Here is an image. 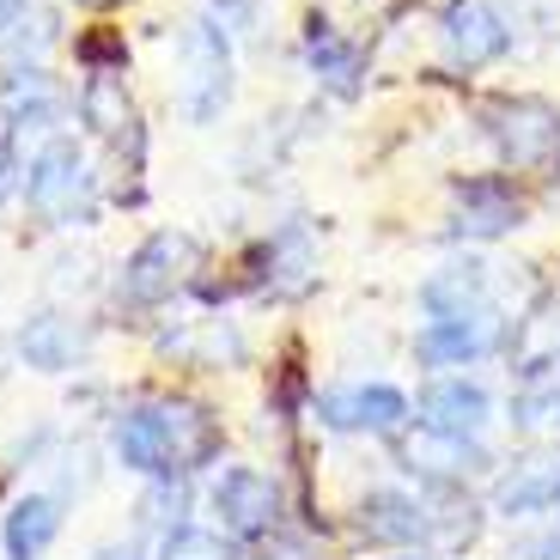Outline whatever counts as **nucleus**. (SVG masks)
<instances>
[{
    "label": "nucleus",
    "mask_w": 560,
    "mask_h": 560,
    "mask_svg": "<svg viewBox=\"0 0 560 560\" xmlns=\"http://www.w3.org/2000/svg\"><path fill=\"white\" fill-rule=\"evenodd\" d=\"M196 268H201L196 232H183V225H159V232H147V238H140L122 262H116L110 299H116V311H128V317L165 311L171 299L196 280Z\"/></svg>",
    "instance_id": "nucleus-3"
},
{
    "label": "nucleus",
    "mask_w": 560,
    "mask_h": 560,
    "mask_svg": "<svg viewBox=\"0 0 560 560\" xmlns=\"http://www.w3.org/2000/svg\"><path fill=\"white\" fill-rule=\"evenodd\" d=\"M104 451L135 481H189L220 463L225 427L201 396H140V402H122L110 415Z\"/></svg>",
    "instance_id": "nucleus-1"
},
{
    "label": "nucleus",
    "mask_w": 560,
    "mask_h": 560,
    "mask_svg": "<svg viewBox=\"0 0 560 560\" xmlns=\"http://www.w3.org/2000/svg\"><path fill=\"white\" fill-rule=\"evenodd\" d=\"M488 505L500 518H536L560 505V445L524 451V457L500 463L488 481Z\"/></svg>",
    "instance_id": "nucleus-12"
},
{
    "label": "nucleus",
    "mask_w": 560,
    "mask_h": 560,
    "mask_svg": "<svg viewBox=\"0 0 560 560\" xmlns=\"http://www.w3.org/2000/svg\"><path fill=\"white\" fill-rule=\"evenodd\" d=\"M439 43H445L451 68H493L512 49V25H505V13L488 7V0H451L445 25H439Z\"/></svg>",
    "instance_id": "nucleus-13"
},
{
    "label": "nucleus",
    "mask_w": 560,
    "mask_h": 560,
    "mask_svg": "<svg viewBox=\"0 0 560 560\" xmlns=\"http://www.w3.org/2000/svg\"><path fill=\"white\" fill-rule=\"evenodd\" d=\"M19 201H25L43 225H56V232L98 225V213H104V171L92 165V153H85L73 135H56V140H43V147H31Z\"/></svg>",
    "instance_id": "nucleus-2"
},
{
    "label": "nucleus",
    "mask_w": 560,
    "mask_h": 560,
    "mask_svg": "<svg viewBox=\"0 0 560 560\" xmlns=\"http://www.w3.org/2000/svg\"><path fill=\"white\" fill-rule=\"evenodd\" d=\"M524 560H560V524H555V530L536 536V542L524 548Z\"/></svg>",
    "instance_id": "nucleus-24"
},
{
    "label": "nucleus",
    "mask_w": 560,
    "mask_h": 560,
    "mask_svg": "<svg viewBox=\"0 0 560 560\" xmlns=\"http://www.w3.org/2000/svg\"><path fill=\"white\" fill-rule=\"evenodd\" d=\"M238 92V61H232V37L213 19H189L177 31V116L189 128H213L232 110Z\"/></svg>",
    "instance_id": "nucleus-4"
},
{
    "label": "nucleus",
    "mask_w": 560,
    "mask_h": 560,
    "mask_svg": "<svg viewBox=\"0 0 560 560\" xmlns=\"http://www.w3.org/2000/svg\"><path fill=\"white\" fill-rule=\"evenodd\" d=\"M0 7H7V0H0Z\"/></svg>",
    "instance_id": "nucleus-28"
},
{
    "label": "nucleus",
    "mask_w": 560,
    "mask_h": 560,
    "mask_svg": "<svg viewBox=\"0 0 560 560\" xmlns=\"http://www.w3.org/2000/svg\"><path fill=\"white\" fill-rule=\"evenodd\" d=\"M353 530H360V542H372V548L408 555V548H420V542L439 536V512L408 488H372L360 505H353Z\"/></svg>",
    "instance_id": "nucleus-9"
},
{
    "label": "nucleus",
    "mask_w": 560,
    "mask_h": 560,
    "mask_svg": "<svg viewBox=\"0 0 560 560\" xmlns=\"http://www.w3.org/2000/svg\"><path fill=\"white\" fill-rule=\"evenodd\" d=\"M524 225V201L518 189L505 177H463L457 189H451V232L457 238H505V232H518Z\"/></svg>",
    "instance_id": "nucleus-14"
},
{
    "label": "nucleus",
    "mask_w": 560,
    "mask_h": 560,
    "mask_svg": "<svg viewBox=\"0 0 560 560\" xmlns=\"http://www.w3.org/2000/svg\"><path fill=\"white\" fill-rule=\"evenodd\" d=\"M7 348H13V360L25 365V372H43V378H68V372H80V365L92 360V348H98V329H92L80 311L37 305V311H25V317L13 323Z\"/></svg>",
    "instance_id": "nucleus-6"
},
{
    "label": "nucleus",
    "mask_w": 560,
    "mask_h": 560,
    "mask_svg": "<svg viewBox=\"0 0 560 560\" xmlns=\"http://www.w3.org/2000/svg\"><path fill=\"white\" fill-rule=\"evenodd\" d=\"M311 415H317L323 433H365V439H384V433H402L408 420H415V402H408V390H396V384L372 378H348V384H329V390L311 396Z\"/></svg>",
    "instance_id": "nucleus-8"
},
{
    "label": "nucleus",
    "mask_w": 560,
    "mask_h": 560,
    "mask_svg": "<svg viewBox=\"0 0 560 560\" xmlns=\"http://www.w3.org/2000/svg\"><path fill=\"white\" fill-rule=\"evenodd\" d=\"M493 348H500V317H493V305L463 311V317H427L415 329V360L427 372H463V365H476Z\"/></svg>",
    "instance_id": "nucleus-11"
},
{
    "label": "nucleus",
    "mask_w": 560,
    "mask_h": 560,
    "mask_svg": "<svg viewBox=\"0 0 560 560\" xmlns=\"http://www.w3.org/2000/svg\"><path fill=\"white\" fill-rule=\"evenodd\" d=\"M488 305V262L481 256H451L420 280V311L427 317H463Z\"/></svg>",
    "instance_id": "nucleus-20"
},
{
    "label": "nucleus",
    "mask_w": 560,
    "mask_h": 560,
    "mask_svg": "<svg viewBox=\"0 0 560 560\" xmlns=\"http://www.w3.org/2000/svg\"><path fill=\"white\" fill-rule=\"evenodd\" d=\"M396 560H439V555H420V548H408V555H396Z\"/></svg>",
    "instance_id": "nucleus-27"
},
{
    "label": "nucleus",
    "mask_w": 560,
    "mask_h": 560,
    "mask_svg": "<svg viewBox=\"0 0 560 560\" xmlns=\"http://www.w3.org/2000/svg\"><path fill=\"white\" fill-rule=\"evenodd\" d=\"M68 530V500L49 488H25L0 512V560H43Z\"/></svg>",
    "instance_id": "nucleus-16"
},
{
    "label": "nucleus",
    "mask_w": 560,
    "mask_h": 560,
    "mask_svg": "<svg viewBox=\"0 0 560 560\" xmlns=\"http://www.w3.org/2000/svg\"><path fill=\"white\" fill-rule=\"evenodd\" d=\"M153 560H238L232 536L225 530H208V524H177V530L159 536Z\"/></svg>",
    "instance_id": "nucleus-22"
},
{
    "label": "nucleus",
    "mask_w": 560,
    "mask_h": 560,
    "mask_svg": "<svg viewBox=\"0 0 560 560\" xmlns=\"http://www.w3.org/2000/svg\"><path fill=\"white\" fill-rule=\"evenodd\" d=\"M208 505L232 542H268V536H280V512H287L280 481L268 469H256V463H225V469H213Z\"/></svg>",
    "instance_id": "nucleus-7"
},
{
    "label": "nucleus",
    "mask_w": 560,
    "mask_h": 560,
    "mask_svg": "<svg viewBox=\"0 0 560 560\" xmlns=\"http://www.w3.org/2000/svg\"><path fill=\"white\" fill-rule=\"evenodd\" d=\"M73 7H122V0H73Z\"/></svg>",
    "instance_id": "nucleus-26"
},
{
    "label": "nucleus",
    "mask_w": 560,
    "mask_h": 560,
    "mask_svg": "<svg viewBox=\"0 0 560 560\" xmlns=\"http://www.w3.org/2000/svg\"><path fill=\"white\" fill-rule=\"evenodd\" d=\"M256 280H262V293L275 299H299L317 287V238H311L305 220H280L275 232L262 238V250H256Z\"/></svg>",
    "instance_id": "nucleus-18"
},
{
    "label": "nucleus",
    "mask_w": 560,
    "mask_h": 560,
    "mask_svg": "<svg viewBox=\"0 0 560 560\" xmlns=\"http://www.w3.org/2000/svg\"><path fill=\"white\" fill-rule=\"evenodd\" d=\"M512 427H518V433L560 439V360L518 384V396H512Z\"/></svg>",
    "instance_id": "nucleus-21"
},
{
    "label": "nucleus",
    "mask_w": 560,
    "mask_h": 560,
    "mask_svg": "<svg viewBox=\"0 0 560 560\" xmlns=\"http://www.w3.org/2000/svg\"><path fill=\"white\" fill-rule=\"evenodd\" d=\"M49 268H56V275H49V287H56V293H80V287H92V280H98V275H92V256H85V250H80V256L61 250Z\"/></svg>",
    "instance_id": "nucleus-23"
},
{
    "label": "nucleus",
    "mask_w": 560,
    "mask_h": 560,
    "mask_svg": "<svg viewBox=\"0 0 560 560\" xmlns=\"http://www.w3.org/2000/svg\"><path fill=\"white\" fill-rule=\"evenodd\" d=\"M305 68H311V80H317L323 92H336V98H360L365 92V49L317 13H311V25H305Z\"/></svg>",
    "instance_id": "nucleus-19"
},
{
    "label": "nucleus",
    "mask_w": 560,
    "mask_h": 560,
    "mask_svg": "<svg viewBox=\"0 0 560 560\" xmlns=\"http://www.w3.org/2000/svg\"><path fill=\"white\" fill-rule=\"evenodd\" d=\"M402 469L420 481H433V488H445V493H457V488H469V481L493 476V457L481 451V439L415 427V433H402Z\"/></svg>",
    "instance_id": "nucleus-10"
},
{
    "label": "nucleus",
    "mask_w": 560,
    "mask_h": 560,
    "mask_svg": "<svg viewBox=\"0 0 560 560\" xmlns=\"http://www.w3.org/2000/svg\"><path fill=\"white\" fill-rule=\"evenodd\" d=\"M85 560H147V555H140L135 542H104V548H92Z\"/></svg>",
    "instance_id": "nucleus-25"
},
{
    "label": "nucleus",
    "mask_w": 560,
    "mask_h": 560,
    "mask_svg": "<svg viewBox=\"0 0 560 560\" xmlns=\"http://www.w3.org/2000/svg\"><path fill=\"white\" fill-rule=\"evenodd\" d=\"M481 135L505 171H560V104L548 98H500L481 110Z\"/></svg>",
    "instance_id": "nucleus-5"
},
{
    "label": "nucleus",
    "mask_w": 560,
    "mask_h": 560,
    "mask_svg": "<svg viewBox=\"0 0 560 560\" xmlns=\"http://www.w3.org/2000/svg\"><path fill=\"white\" fill-rule=\"evenodd\" d=\"M159 353L183 365H201V372H238L250 360V341L232 317H183L159 329Z\"/></svg>",
    "instance_id": "nucleus-15"
},
{
    "label": "nucleus",
    "mask_w": 560,
    "mask_h": 560,
    "mask_svg": "<svg viewBox=\"0 0 560 560\" xmlns=\"http://www.w3.org/2000/svg\"><path fill=\"white\" fill-rule=\"evenodd\" d=\"M415 408H420V427H439V433H463V439H481L493 427V396H488V384H476V378H463V372H439L427 390L415 396Z\"/></svg>",
    "instance_id": "nucleus-17"
}]
</instances>
